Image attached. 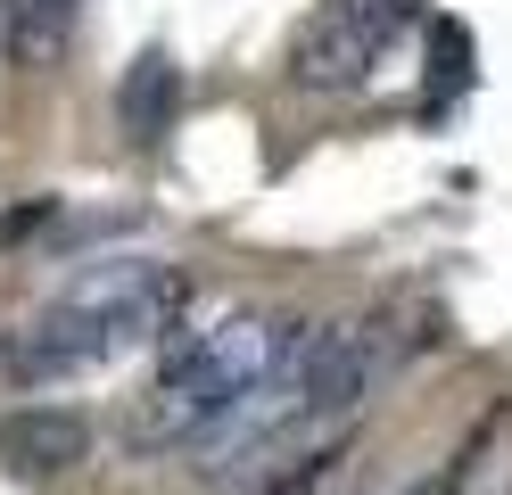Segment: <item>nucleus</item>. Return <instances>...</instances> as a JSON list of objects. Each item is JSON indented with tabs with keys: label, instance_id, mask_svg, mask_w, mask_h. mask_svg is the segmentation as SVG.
Instances as JSON below:
<instances>
[{
	"label": "nucleus",
	"instance_id": "obj_1",
	"mask_svg": "<svg viewBox=\"0 0 512 495\" xmlns=\"http://www.w3.org/2000/svg\"><path fill=\"white\" fill-rule=\"evenodd\" d=\"M314 339V322L265 314V306H223L215 322H174L157 339V380L141 405L124 413V446L133 454H182L240 405L248 388H265L281 363Z\"/></svg>",
	"mask_w": 512,
	"mask_h": 495
},
{
	"label": "nucleus",
	"instance_id": "obj_2",
	"mask_svg": "<svg viewBox=\"0 0 512 495\" xmlns=\"http://www.w3.org/2000/svg\"><path fill=\"white\" fill-rule=\"evenodd\" d=\"M182 314H190V273H182V264H157V256H91L75 281H58V297H50L42 314L17 330L9 372L25 388L100 372V363L133 355V347H157Z\"/></svg>",
	"mask_w": 512,
	"mask_h": 495
},
{
	"label": "nucleus",
	"instance_id": "obj_3",
	"mask_svg": "<svg viewBox=\"0 0 512 495\" xmlns=\"http://www.w3.org/2000/svg\"><path fill=\"white\" fill-rule=\"evenodd\" d=\"M405 17H413V0H323L290 42V83L298 91H356L380 66V50L405 33Z\"/></svg>",
	"mask_w": 512,
	"mask_h": 495
},
{
	"label": "nucleus",
	"instance_id": "obj_4",
	"mask_svg": "<svg viewBox=\"0 0 512 495\" xmlns=\"http://www.w3.org/2000/svg\"><path fill=\"white\" fill-rule=\"evenodd\" d=\"M91 454V421L75 405H9L0 413V471L17 479H58Z\"/></svg>",
	"mask_w": 512,
	"mask_h": 495
},
{
	"label": "nucleus",
	"instance_id": "obj_5",
	"mask_svg": "<svg viewBox=\"0 0 512 495\" xmlns=\"http://www.w3.org/2000/svg\"><path fill=\"white\" fill-rule=\"evenodd\" d=\"M174 116H182V66L166 50H141L124 66V83H116V132L133 149H166Z\"/></svg>",
	"mask_w": 512,
	"mask_h": 495
},
{
	"label": "nucleus",
	"instance_id": "obj_6",
	"mask_svg": "<svg viewBox=\"0 0 512 495\" xmlns=\"http://www.w3.org/2000/svg\"><path fill=\"white\" fill-rule=\"evenodd\" d=\"M75 17L83 0H0V58L17 75H50L75 42Z\"/></svg>",
	"mask_w": 512,
	"mask_h": 495
},
{
	"label": "nucleus",
	"instance_id": "obj_7",
	"mask_svg": "<svg viewBox=\"0 0 512 495\" xmlns=\"http://www.w3.org/2000/svg\"><path fill=\"white\" fill-rule=\"evenodd\" d=\"M471 66H479V50H471L463 17H430V116L471 83Z\"/></svg>",
	"mask_w": 512,
	"mask_h": 495
},
{
	"label": "nucleus",
	"instance_id": "obj_8",
	"mask_svg": "<svg viewBox=\"0 0 512 495\" xmlns=\"http://www.w3.org/2000/svg\"><path fill=\"white\" fill-rule=\"evenodd\" d=\"M50 223V198H34V207H17V215H0V240H25V231H42Z\"/></svg>",
	"mask_w": 512,
	"mask_h": 495
},
{
	"label": "nucleus",
	"instance_id": "obj_9",
	"mask_svg": "<svg viewBox=\"0 0 512 495\" xmlns=\"http://www.w3.org/2000/svg\"><path fill=\"white\" fill-rule=\"evenodd\" d=\"M389 495H446V479H430V487H389Z\"/></svg>",
	"mask_w": 512,
	"mask_h": 495
}]
</instances>
